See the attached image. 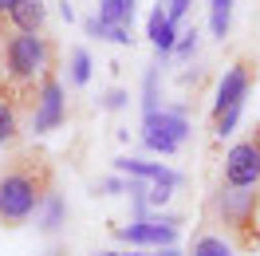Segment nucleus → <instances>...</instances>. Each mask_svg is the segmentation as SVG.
<instances>
[{
  "mask_svg": "<svg viewBox=\"0 0 260 256\" xmlns=\"http://www.w3.org/2000/svg\"><path fill=\"white\" fill-rule=\"evenodd\" d=\"M59 67V44L44 32H16L12 20H0V99L20 114H36L44 83Z\"/></svg>",
  "mask_w": 260,
  "mask_h": 256,
  "instance_id": "f257e3e1",
  "label": "nucleus"
},
{
  "mask_svg": "<svg viewBox=\"0 0 260 256\" xmlns=\"http://www.w3.org/2000/svg\"><path fill=\"white\" fill-rule=\"evenodd\" d=\"M51 158L44 150H24L0 170V225L20 229L51 197Z\"/></svg>",
  "mask_w": 260,
  "mask_h": 256,
  "instance_id": "f03ea898",
  "label": "nucleus"
},
{
  "mask_svg": "<svg viewBox=\"0 0 260 256\" xmlns=\"http://www.w3.org/2000/svg\"><path fill=\"white\" fill-rule=\"evenodd\" d=\"M213 213L237 252L260 248V185H225L221 181V189L213 193Z\"/></svg>",
  "mask_w": 260,
  "mask_h": 256,
  "instance_id": "7ed1b4c3",
  "label": "nucleus"
},
{
  "mask_svg": "<svg viewBox=\"0 0 260 256\" xmlns=\"http://www.w3.org/2000/svg\"><path fill=\"white\" fill-rule=\"evenodd\" d=\"M252 79H256V59H248V55H241V59L225 71L221 91H217V107H213V134H217V138H225L229 130L237 126Z\"/></svg>",
  "mask_w": 260,
  "mask_h": 256,
  "instance_id": "20e7f679",
  "label": "nucleus"
},
{
  "mask_svg": "<svg viewBox=\"0 0 260 256\" xmlns=\"http://www.w3.org/2000/svg\"><path fill=\"white\" fill-rule=\"evenodd\" d=\"M185 134H189V122L181 118V114H146V122H142V138H146L150 150H162V154H174L181 142H185Z\"/></svg>",
  "mask_w": 260,
  "mask_h": 256,
  "instance_id": "39448f33",
  "label": "nucleus"
},
{
  "mask_svg": "<svg viewBox=\"0 0 260 256\" xmlns=\"http://www.w3.org/2000/svg\"><path fill=\"white\" fill-rule=\"evenodd\" d=\"M225 185H260V142H237L225 158Z\"/></svg>",
  "mask_w": 260,
  "mask_h": 256,
  "instance_id": "423d86ee",
  "label": "nucleus"
},
{
  "mask_svg": "<svg viewBox=\"0 0 260 256\" xmlns=\"http://www.w3.org/2000/svg\"><path fill=\"white\" fill-rule=\"evenodd\" d=\"M63 122V87H59V75H51L40 91V107L32 114V126L44 134V130H55Z\"/></svg>",
  "mask_w": 260,
  "mask_h": 256,
  "instance_id": "0eeeda50",
  "label": "nucleus"
},
{
  "mask_svg": "<svg viewBox=\"0 0 260 256\" xmlns=\"http://www.w3.org/2000/svg\"><path fill=\"white\" fill-rule=\"evenodd\" d=\"M122 240H130V244H174L178 240V229L174 225H158V221H142V225H130V229H114Z\"/></svg>",
  "mask_w": 260,
  "mask_h": 256,
  "instance_id": "6e6552de",
  "label": "nucleus"
},
{
  "mask_svg": "<svg viewBox=\"0 0 260 256\" xmlns=\"http://www.w3.org/2000/svg\"><path fill=\"white\" fill-rule=\"evenodd\" d=\"M118 170L130 177H150V181H158V189H170V185H178V174L174 170H166L158 162H138V158H118Z\"/></svg>",
  "mask_w": 260,
  "mask_h": 256,
  "instance_id": "1a4fd4ad",
  "label": "nucleus"
},
{
  "mask_svg": "<svg viewBox=\"0 0 260 256\" xmlns=\"http://www.w3.org/2000/svg\"><path fill=\"white\" fill-rule=\"evenodd\" d=\"M44 16H48V8H44V0H16L12 4V28L16 32H44Z\"/></svg>",
  "mask_w": 260,
  "mask_h": 256,
  "instance_id": "9d476101",
  "label": "nucleus"
},
{
  "mask_svg": "<svg viewBox=\"0 0 260 256\" xmlns=\"http://www.w3.org/2000/svg\"><path fill=\"white\" fill-rule=\"evenodd\" d=\"M150 40L158 51H178V40H174V20L162 12V4L150 12Z\"/></svg>",
  "mask_w": 260,
  "mask_h": 256,
  "instance_id": "9b49d317",
  "label": "nucleus"
},
{
  "mask_svg": "<svg viewBox=\"0 0 260 256\" xmlns=\"http://www.w3.org/2000/svg\"><path fill=\"white\" fill-rule=\"evenodd\" d=\"M189 256H233V244H229L225 237H213V233H205V237L193 240V252Z\"/></svg>",
  "mask_w": 260,
  "mask_h": 256,
  "instance_id": "f8f14e48",
  "label": "nucleus"
},
{
  "mask_svg": "<svg viewBox=\"0 0 260 256\" xmlns=\"http://www.w3.org/2000/svg\"><path fill=\"white\" fill-rule=\"evenodd\" d=\"M16 134H20V111L12 107V103H4V99H0V146L12 142Z\"/></svg>",
  "mask_w": 260,
  "mask_h": 256,
  "instance_id": "ddd939ff",
  "label": "nucleus"
},
{
  "mask_svg": "<svg viewBox=\"0 0 260 256\" xmlns=\"http://www.w3.org/2000/svg\"><path fill=\"white\" fill-rule=\"evenodd\" d=\"M229 16H233V0H213V36H221V40H225Z\"/></svg>",
  "mask_w": 260,
  "mask_h": 256,
  "instance_id": "4468645a",
  "label": "nucleus"
},
{
  "mask_svg": "<svg viewBox=\"0 0 260 256\" xmlns=\"http://www.w3.org/2000/svg\"><path fill=\"white\" fill-rule=\"evenodd\" d=\"M87 75H91V59H87V51H71V83L75 87H83L87 83Z\"/></svg>",
  "mask_w": 260,
  "mask_h": 256,
  "instance_id": "2eb2a0df",
  "label": "nucleus"
},
{
  "mask_svg": "<svg viewBox=\"0 0 260 256\" xmlns=\"http://www.w3.org/2000/svg\"><path fill=\"white\" fill-rule=\"evenodd\" d=\"M59 217H63V201L51 193V197H48V217H44V229H55V225H59Z\"/></svg>",
  "mask_w": 260,
  "mask_h": 256,
  "instance_id": "dca6fc26",
  "label": "nucleus"
},
{
  "mask_svg": "<svg viewBox=\"0 0 260 256\" xmlns=\"http://www.w3.org/2000/svg\"><path fill=\"white\" fill-rule=\"evenodd\" d=\"M185 12H189V0H170V8H166V16L174 20V24H178Z\"/></svg>",
  "mask_w": 260,
  "mask_h": 256,
  "instance_id": "f3484780",
  "label": "nucleus"
},
{
  "mask_svg": "<svg viewBox=\"0 0 260 256\" xmlns=\"http://www.w3.org/2000/svg\"><path fill=\"white\" fill-rule=\"evenodd\" d=\"M193 48H197V28H189V32H185V40H178V55H189Z\"/></svg>",
  "mask_w": 260,
  "mask_h": 256,
  "instance_id": "a211bd4d",
  "label": "nucleus"
},
{
  "mask_svg": "<svg viewBox=\"0 0 260 256\" xmlns=\"http://www.w3.org/2000/svg\"><path fill=\"white\" fill-rule=\"evenodd\" d=\"M122 99H126L122 91H111V95H107V107H111V111H114V107H122Z\"/></svg>",
  "mask_w": 260,
  "mask_h": 256,
  "instance_id": "6ab92c4d",
  "label": "nucleus"
},
{
  "mask_svg": "<svg viewBox=\"0 0 260 256\" xmlns=\"http://www.w3.org/2000/svg\"><path fill=\"white\" fill-rule=\"evenodd\" d=\"M12 4H16V0H0V20H4L8 12H12Z\"/></svg>",
  "mask_w": 260,
  "mask_h": 256,
  "instance_id": "aec40b11",
  "label": "nucleus"
},
{
  "mask_svg": "<svg viewBox=\"0 0 260 256\" xmlns=\"http://www.w3.org/2000/svg\"><path fill=\"white\" fill-rule=\"evenodd\" d=\"M154 256H178V248H166V252H154Z\"/></svg>",
  "mask_w": 260,
  "mask_h": 256,
  "instance_id": "412c9836",
  "label": "nucleus"
},
{
  "mask_svg": "<svg viewBox=\"0 0 260 256\" xmlns=\"http://www.w3.org/2000/svg\"><path fill=\"white\" fill-rule=\"evenodd\" d=\"M103 256H134V252H103Z\"/></svg>",
  "mask_w": 260,
  "mask_h": 256,
  "instance_id": "4be33fe9",
  "label": "nucleus"
},
{
  "mask_svg": "<svg viewBox=\"0 0 260 256\" xmlns=\"http://www.w3.org/2000/svg\"><path fill=\"white\" fill-rule=\"evenodd\" d=\"M252 138H256V142H260V126H256V134H252Z\"/></svg>",
  "mask_w": 260,
  "mask_h": 256,
  "instance_id": "5701e85b",
  "label": "nucleus"
}]
</instances>
